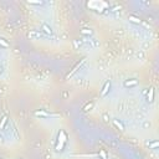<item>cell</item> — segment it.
I'll use <instances>...</instances> for the list:
<instances>
[{
    "label": "cell",
    "instance_id": "1",
    "mask_svg": "<svg viewBox=\"0 0 159 159\" xmlns=\"http://www.w3.org/2000/svg\"><path fill=\"white\" fill-rule=\"evenodd\" d=\"M35 116L36 117H42V118H59L60 114H54V113H49V112H45V111H36L35 112Z\"/></svg>",
    "mask_w": 159,
    "mask_h": 159
},
{
    "label": "cell",
    "instance_id": "2",
    "mask_svg": "<svg viewBox=\"0 0 159 159\" xmlns=\"http://www.w3.org/2000/svg\"><path fill=\"white\" fill-rule=\"evenodd\" d=\"M138 80L135 78H131V80H126V81L123 82V86L126 88H131V87H135V86H138Z\"/></svg>",
    "mask_w": 159,
    "mask_h": 159
},
{
    "label": "cell",
    "instance_id": "3",
    "mask_svg": "<svg viewBox=\"0 0 159 159\" xmlns=\"http://www.w3.org/2000/svg\"><path fill=\"white\" fill-rule=\"evenodd\" d=\"M110 90H111V81L108 80V81H106V83L103 85V88H102V91H101V96L106 97L108 95V92H110Z\"/></svg>",
    "mask_w": 159,
    "mask_h": 159
},
{
    "label": "cell",
    "instance_id": "4",
    "mask_svg": "<svg viewBox=\"0 0 159 159\" xmlns=\"http://www.w3.org/2000/svg\"><path fill=\"white\" fill-rule=\"evenodd\" d=\"M41 30L44 31V32H45V34H46L47 36H49V35H52V34H54V31H52L51 26H49L47 24H44V25H42V26H41Z\"/></svg>",
    "mask_w": 159,
    "mask_h": 159
},
{
    "label": "cell",
    "instance_id": "5",
    "mask_svg": "<svg viewBox=\"0 0 159 159\" xmlns=\"http://www.w3.org/2000/svg\"><path fill=\"white\" fill-rule=\"evenodd\" d=\"M85 61H86L85 59H83V60H81V61H80V62H78V63L76 65V66L73 67V70H72V71L70 72V73L67 75V77H71V76H72V75H73V73H75V72H76V71H77L78 68H81V66H82V65L85 63Z\"/></svg>",
    "mask_w": 159,
    "mask_h": 159
},
{
    "label": "cell",
    "instance_id": "6",
    "mask_svg": "<svg viewBox=\"0 0 159 159\" xmlns=\"http://www.w3.org/2000/svg\"><path fill=\"white\" fill-rule=\"evenodd\" d=\"M147 99H148V102H150V103L154 101V88H153V87H152V88H149V92H148Z\"/></svg>",
    "mask_w": 159,
    "mask_h": 159
},
{
    "label": "cell",
    "instance_id": "7",
    "mask_svg": "<svg viewBox=\"0 0 159 159\" xmlns=\"http://www.w3.org/2000/svg\"><path fill=\"white\" fill-rule=\"evenodd\" d=\"M147 146L149 147V149H155V148H158L159 147V142L158 141H154V142H147Z\"/></svg>",
    "mask_w": 159,
    "mask_h": 159
},
{
    "label": "cell",
    "instance_id": "8",
    "mask_svg": "<svg viewBox=\"0 0 159 159\" xmlns=\"http://www.w3.org/2000/svg\"><path fill=\"white\" fill-rule=\"evenodd\" d=\"M6 123H8V116H4V117L1 118V122H0V131H3V129L5 128Z\"/></svg>",
    "mask_w": 159,
    "mask_h": 159
},
{
    "label": "cell",
    "instance_id": "9",
    "mask_svg": "<svg viewBox=\"0 0 159 159\" xmlns=\"http://www.w3.org/2000/svg\"><path fill=\"white\" fill-rule=\"evenodd\" d=\"M10 45L8 44V41H6L5 39H3V37H0V47H3V49H8Z\"/></svg>",
    "mask_w": 159,
    "mask_h": 159
},
{
    "label": "cell",
    "instance_id": "10",
    "mask_svg": "<svg viewBox=\"0 0 159 159\" xmlns=\"http://www.w3.org/2000/svg\"><path fill=\"white\" fill-rule=\"evenodd\" d=\"M81 34L82 35H86V36H91L93 34V31L91 30V29H82L81 30Z\"/></svg>",
    "mask_w": 159,
    "mask_h": 159
},
{
    "label": "cell",
    "instance_id": "11",
    "mask_svg": "<svg viewBox=\"0 0 159 159\" xmlns=\"http://www.w3.org/2000/svg\"><path fill=\"white\" fill-rule=\"evenodd\" d=\"M129 21L131 23H133V24H141L142 21H141V19H138V18H134V16H129Z\"/></svg>",
    "mask_w": 159,
    "mask_h": 159
},
{
    "label": "cell",
    "instance_id": "12",
    "mask_svg": "<svg viewBox=\"0 0 159 159\" xmlns=\"http://www.w3.org/2000/svg\"><path fill=\"white\" fill-rule=\"evenodd\" d=\"M113 123H114L116 126H117V127H118V128L121 129V131H124V126H123V124H122V123H121V122H118L117 119H113Z\"/></svg>",
    "mask_w": 159,
    "mask_h": 159
},
{
    "label": "cell",
    "instance_id": "13",
    "mask_svg": "<svg viewBox=\"0 0 159 159\" xmlns=\"http://www.w3.org/2000/svg\"><path fill=\"white\" fill-rule=\"evenodd\" d=\"M93 107V102H91V103H88L87 106H85V108H83V111L85 112H87V111H90L91 110V108Z\"/></svg>",
    "mask_w": 159,
    "mask_h": 159
},
{
    "label": "cell",
    "instance_id": "14",
    "mask_svg": "<svg viewBox=\"0 0 159 159\" xmlns=\"http://www.w3.org/2000/svg\"><path fill=\"white\" fill-rule=\"evenodd\" d=\"M30 5H44V3L42 1H27Z\"/></svg>",
    "mask_w": 159,
    "mask_h": 159
},
{
    "label": "cell",
    "instance_id": "15",
    "mask_svg": "<svg viewBox=\"0 0 159 159\" xmlns=\"http://www.w3.org/2000/svg\"><path fill=\"white\" fill-rule=\"evenodd\" d=\"M4 142H5V137H4L1 133H0V144H3Z\"/></svg>",
    "mask_w": 159,
    "mask_h": 159
},
{
    "label": "cell",
    "instance_id": "16",
    "mask_svg": "<svg viewBox=\"0 0 159 159\" xmlns=\"http://www.w3.org/2000/svg\"><path fill=\"white\" fill-rule=\"evenodd\" d=\"M101 155H102L103 159H106V154H104V152H101Z\"/></svg>",
    "mask_w": 159,
    "mask_h": 159
},
{
    "label": "cell",
    "instance_id": "17",
    "mask_svg": "<svg viewBox=\"0 0 159 159\" xmlns=\"http://www.w3.org/2000/svg\"><path fill=\"white\" fill-rule=\"evenodd\" d=\"M144 127H150V123H148V122H146V123H144Z\"/></svg>",
    "mask_w": 159,
    "mask_h": 159
},
{
    "label": "cell",
    "instance_id": "18",
    "mask_svg": "<svg viewBox=\"0 0 159 159\" xmlns=\"http://www.w3.org/2000/svg\"><path fill=\"white\" fill-rule=\"evenodd\" d=\"M1 71H3V68H1V67H0V73H1Z\"/></svg>",
    "mask_w": 159,
    "mask_h": 159
}]
</instances>
